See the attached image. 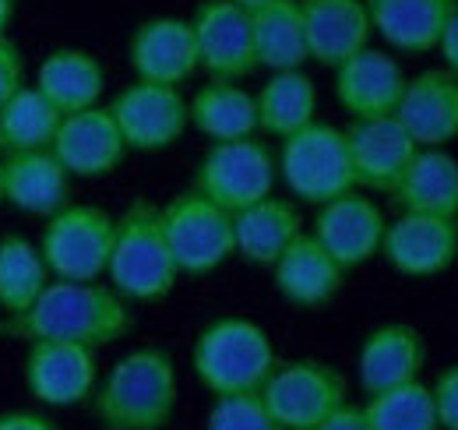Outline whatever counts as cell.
Masks as SVG:
<instances>
[{
	"label": "cell",
	"instance_id": "6da1fadb",
	"mask_svg": "<svg viewBox=\"0 0 458 430\" xmlns=\"http://www.w3.org/2000/svg\"><path fill=\"white\" fill-rule=\"evenodd\" d=\"M131 331L127 300L96 282H47V289L36 297L32 307L21 314H7L0 324V335L29 339V342H78L89 349L114 346Z\"/></svg>",
	"mask_w": 458,
	"mask_h": 430
},
{
	"label": "cell",
	"instance_id": "7a4b0ae2",
	"mask_svg": "<svg viewBox=\"0 0 458 430\" xmlns=\"http://www.w3.org/2000/svg\"><path fill=\"white\" fill-rule=\"evenodd\" d=\"M92 409L106 430H163L176 409V367L163 349L120 357L92 391Z\"/></svg>",
	"mask_w": 458,
	"mask_h": 430
},
{
	"label": "cell",
	"instance_id": "3957f363",
	"mask_svg": "<svg viewBox=\"0 0 458 430\" xmlns=\"http://www.w3.org/2000/svg\"><path fill=\"white\" fill-rule=\"evenodd\" d=\"M106 275L123 300L152 304V300L170 297L180 269L166 244L163 209H156L152 202H134L116 219Z\"/></svg>",
	"mask_w": 458,
	"mask_h": 430
},
{
	"label": "cell",
	"instance_id": "277c9868",
	"mask_svg": "<svg viewBox=\"0 0 458 430\" xmlns=\"http://www.w3.org/2000/svg\"><path fill=\"white\" fill-rule=\"evenodd\" d=\"M194 374L212 395L261 391L276 364V346L261 324L247 318H219L194 342Z\"/></svg>",
	"mask_w": 458,
	"mask_h": 430
},
{
	"label": "cell",
	"instance_id": "5b68a950",
	"mask_svg": "<svg viewBox=\"0 0 458 430\" xmlns=\"http://www.w3.org/2000/svg\"><path fill=\"white\" fill-rule=\"evenodd\" d=\"M279 173L286 187L307 205H325L356 187L345 131L332 124H307L303 131L283 138Z\"/></svg>",
	"mask_w": 458,
	"mask_h": 430
},
{
	"label": "cell",
	"instance_id": "8992f818",
	"mask_svg": "<svg viewBox=\"0 0 458 430\" xmlns=\"http://www.w3.org/2000/svg\"><path fill=\"white\" fill-rule=\"evenodd\" d=\"M116 219L96 205H64L43 229V262L54 279L96 282L106 275Z\"/></svg>",
	"mask_w": 458,
	"mask_h": 430
},
{
	"label": "cell",
	"instance_id": "52a82bcc",
	"mask_svg": "<svg viewBox=\"0 0 458 430\" xmlns=\"http://www.w3.org/2000/svg\"><path fill=\"white\" fill-rule=\"evenodd\" d=\"M276 176L279 162L268 152V145L254 138L216 142L194 173V191L226 212H240L268 198L276 191Z\"/></svg>",
	"mask_w": 458,
	"mask_h": 430
},
{
	"label": "cell",
	"instance_id": "ba28073f",
	"mask_svg": "<svg viewBox=\"0 0 458 430\" xmlns=\"http://www.w3.org/2000/svg\"><path fill=\"white\" fill-rule=\"evenodd\" d=\"M261 402L283 430H314L345 406V377L325 360L279 364L261 384Z\"/></svg>",
	"mask_w": 458,
	"mask_h": 430
},
{
	"label": "cell",
	"instance_id": "9c48e42d",
	"mask_svg": "<svg viewBox=\"0 0 458 430\" xmlns=\"http://www.w3.org/2000/svg\"><path fill=\"white\" fill-rule=\"evenodd\" d=\"M163 229L176 269L187 275H208L236 254L233 212L212 205L198 191L173 198L163 209Z\"/></svg>",
	"mask_w": 458,
	"mask_h": 430
},
{
	"label": "cell",
	"instance_id": "30bf717a",
	"mask_svg": "<svg viewBox=\"0 0 458 430\" xmlns=\"http://www.w3.org/2000/svg\"><path fill=\"white\" fill-rule=\"evenodd\" d=\"M116 127L127 142V152H163L176 145L191 124L187 99L176 85L134 82L110 103Z\"/></svg>",
	"mask_w": 458,
	"mask_h": 430
},
{
	"label": "cell",
	"instance_id": "8fae6325",
	"mask_svg": "<svg viewBox=\"0 0 458 430\" xmlns=\"http://www.w3.org/2000/svg\"><path fill=\"white\" fill-rule=\"evenodd\" d=\"M191 29H194L198 64L212 78L240 82L258 67L250 11L236 7L233 0H205L194 11Z\"/></svg>",
	"mask_w": 458,
	"mask_h": 430
},
{
	"label": "cell",
	"instance_id": "7c38bea8",
	"mask_svg": "<svg viewBox=\"0 0 458 430\" xmlns=\"http://www.w3.org/2000/svg\"><path fill=\"white\" fill-rule=\"evenodd\" d=\"M29 395L43 406L71 409L92 399L96 391V349L78 342H32L25 357Z\"/></svg>",
	"mask_w": 458,
	"mask_h": 430
},
{
	"label": "cell",
	"instance_id": "4fadbf2b",
	"mask_svg": "<svg viewBox=\"0 0 458 430\" xmlns=\"http://www.w3.org/2000/svg\"><path fill=\"white\" fill-rule=\"evenodd\" d=\"M345 145H349V162L356 187L367 191H388L399 184L402 169L416 156V142L399 124L395 113L385 116H363L345 127Z\"/></svg>",
	"mask_w": 458,
	"mask_h": 430
},
{
	"label": "cell",
	"instance_id": "5bb4252c",
	"mask_svg": "<svg viewBox=\"0 0 458 430\" xmlns=\"http://www.w3.org/2000/svg\"><path fill=\"white\" fill-rule=\"evenodd\" d=\"M50 152L67 169V176H106L123 162L127 142L110 107H89L60 120Z\"/></svg>",
	"mask_w": 458,
	"mask_h": 430
},
{
	"label": "cell",
	"instance_id": "9a60e30c",
	"mask_svg": "<svg viewBox=\"0 0 458 430\" xmlns=\"http://www.w3.org/2000/svg\"><path fill=\"white\" fill-rule=\"evenodd\" d=\"M321 212L314 219V240L343 265V269H356L363 262H370L374 254H381V240H385V226L388 219L381 215V209L356 194L345 191L339 198L318 205Z\"/></svg>",
	"mask_w": 458,
	"mask_h": 430
},
{
	"label": "cell",
	"instance_id": "2e32d148",
	"mask_svg": "<svg viewBox=\"0 0 458 430\" xmlns=\"http://www.w3.org/2000/svg\"><path fill=\"white\" fill-rule=\"evenodd\" d=\"M381 254L402 275H437L452 269V262L458 258L455 219L402 212L395 222L385 226Z\"/></svg>",
	"mask_w": 458,
	"mask_h": 430
},
{
	"label": "cell",
	"instance_id": "e0dca14e",
	"mask_svg": "<svg viewBox=\"0 0 458 430\" xmlns=\"http://www.w3.org/2000/svg\"><path fill=\"white\" fill-rule=\"evenodd\" d=\"M395 116L420 149L448 145L452 138H458V74L437 67L405 78Z\"/></svg>",
	"mask_w": 458,
	"mask_h": 430
},
{
	"label": "cell",
	"instance_id": "ac0fdd59",
	"mask_svg": "<svg viewBox=\"0 0 458 430\" xmlns=\"http://www.w3.org/2000/svg\"><path fill=\"white\" fill-rule=\"evenodd\" d=\"M131 67L138 82L183 85L201 64L194 47V29L183 18H148L131 36Z\"/></svg>",
	"mask_w": 458,
	"mask_h": 430
},
{
	"label": "cell",
	"instance_id": "d6986e66",
	"mask_svg": "<svg viewBox=\"0 0 458 430\" xmlns=\"http://www.w3.org/2000/svg\"><path fill=\"white\" fill-rule=\"evenodd\" d=\"M402 89H405V74L399 60L374 47H363L360 54H352L335 67V96L352 120L395 113Z\"/></svg>",
	"mask_w": 458,
	"mask_h": 430
},
{
	"label": "cell",
	"instance_id": "ffe728a7",
	"mask_svg": "<svg viewBox=\"0 0 458 430\" xmlns=\"http://www.w3.org/2000/svg\"><path fill=\"white\" fill-rule=\"evenodd\" d=\"M307 54L325 67H339L370 43V11L367 0H300Z\"/></svg>",
	"mask_w": 458,
	"mask_h": 430
},
{
	"label": "cell",
	"instance_id": "44dd1931",
	"mask_svg": "<svg viewBox=\"0 0 458 430\" xmlns=\"http://www.w3.org/2000/svg\"><path fill=\"white\" fill-rule=\"evenodd\" d=\"M423 360H427V346L412 324H381L363 339L356 374L367 395H377L409 381H420Z\"/></svg>",
	"mask_w": 458,
	"mask_h": 430
},
{
	"label": "cell",
	"instance_id": "7402d4cb",
	"mask_svg": "<svg viewBox=\"0 0 458 430\" xmlns=\"http://www.w3.org/2000/svg\"><path fill=\"white\" fill-rule=\"evenodd\" d=\"M67 169L50 149L11 152L0 162V198L29 215H54L67 205Z\"/></svg>",
	"mask_w": 458,
	"mask_h": 430
},
{
	"label": "cell",
	"instance_id": "603a6c76",
	"mask_svg": "<svg viewBox=\"0 0 458 430\" xmlns=\"http://www.w3.org/2000/svg\"><path fill=\"white\" fill-rule=\"evenodd\" d=\"M276 271V289L296 307H321L328 304L339 289H343L345 269L310 236L300 233L286 251L279 254V262L272 265Z\"/></svg>",
	"mask_w": 458,
	"mask_h": 430
},
{
	"label": "cell",
	"instance_id": "cb8c5ba5",
	"mask_svg": "<svg viewBox=\"0 0 458 430\" xmlns=\"http://www.w3.org/2000/svg\"><path fill=\"white\" fill-rule=\"evenodd\" d=\"M458 0H367L370 25L381 39L405 54H427L441 43V32Z\"/></svg>",
	"mask_w": 458,
	"mask_h": 430
},
{
	"label": "cell",
	"instance_id": "d4e9b609",
	"mask_svg": "<svg viewBox=\"0 0 458 430\" xmlns=\"http://www.w3.org/2000/svg\"><path fill=\"white\" fill-rule=\"evenodd\" d=\"M392 198L405 212L423 215H458V159L445 149H416V156L402 169Z\"/></svg>",
	"mask_w": 458,
	"mask_h": 430
},
{
	"label": "cell",
	"instance_id": "484cf974",
	"mask_svg": "<svg viewBox=\"0 0 458 430\" xmlns=\"http://www.w3.org/2000/svg\"><path fill=\"white\" fill-rule=\"evenodd\" d=\"M300 212L268 194L240 212H233V240H236V254L247 258L250 265H276L279 254L303 233L300 229Z\"/></svg>",
	"mask_w": 458,
	"mask_h": 430
},
{
	"label": "cell",
	"instance_id": "4316f807",
	"mask_svg": "<svg viewBox=\"0 0 458 430\" xmlns=\"http://www.w3.org/2000/svg\"><path fill=\"white\" fill-rule=\"evenodd\" d=\"M36 89L67 116L78 109L99 107L106 89V71L89 50H54L36 71Z\"/></svg>",
	"mask_w": 458,
	"mask_h": 430
},
{
	"label": "cell",
	"instance_id": "83f0119b",
	"mask_svg": "<svg viewBox=\"0 0 458 430\" xmlns=\"http://www.w3.org/2000/svg\"><path fill=\"white\" fill-rule=\"evenodd\" d=\"M187 116L212 142H240V138H254L258 131L254 96L236 82H223V78H212L194 92V99L187 103Z\"/></svg>",
	"mask_w": 458,
	"mask_h": 430
},
{
	"label": "cell",
	"instance_id": "f1b7e54d",
	"mask_svg": "<svg viewBox=\"0 0 458 430\" xmlns=\"http://www.w3.org/2000/svg\"><path fill=\"white\" fill-rule=\"evenodd\" d=\"M250 29H254L258 67H268L276 74V71H300L310 60L300 0H272L250 11Z\"/></svg>",
	"mask_w": 458,
	"mask_h": 430
},
{
	"label": "cell",
	"instance_id": "f546056e",
	"mask_svg": "<svg viewBox=\"0 0 458 430\" xmlns=\"http://www.w3.org/2000/svg\"><path fill=\"white\" fill-rule=\"evenodd\" d=\"M254 103H258V127L276 138H289L307 124H314L318 89L303 71H276L261 85Z\"/></svg>",
	"mask_w": 458,
	"mask_h": 430
},
{
	"label": "cell",
	"instance_id": "4dcf8cb0",
	"mask_svg": "<svg viewBox=\"0 0 458 430\" xmlns=\"http://www.w3.org/2000/svg\"><path fill=\"white\" fill-rule=\"evenodd\" d=\"M60 113L36 85H21L4 107H0V149L11 152H36V149H50L54 134H57Z\"/></svg>",
	"mask_w": 458,
	"mask_h": 430
},
{
	"label": "cell",
	"instance_id": "1f68e13d",
	"mask_svg": "<svg viewBox=\"0 0 458 430\" xmlns=\"http://www.w3.org/2000/svg\"><path fill=\"white\" fill-rule=\"evenodd\" d=\"M50 269L43 262V251L29 244L25 236H4L0 240V307L4 314H21L36 304V297L47 289Z\"/></svg>",
	"mask_w": 458,
	"mask_h": 430
},
{
	"label": "cell",
	"instance_id": "d6a6232c",
	"mask_svg": "<svg viewBox=\"0 0 458 430\" xmlns=\"http://www.w3.org/2000/svg\"><path fill=\"white\" fill-rule=\"evenodd\" d=\"M363 413H367L370 430H437L434 395L420 381L370 395Z\"/></svg>",
	"mask_w": 458,
	"mask_h": 430
},
{
	"label": "cell",
	"instance_id": "836d02e7",
	"mask_svg": "<svg viewBox=\"0 0 458 430\" xmlns=\"http://www.w3.org/2000/svg\"><path fill=\"white\" fill-rule=\"evenodd\" d=\"M208 430H283L268 406L261 402V391H240V395H219L212 413H208Z\"/></svg>",
	"mask_w": 458,
	"mask_h": 430
},
{
	"label": "cell",
	"instance_id": "e575fe53",
	"mask_svg": "<svg viewBox=\"0 0 458 430\" xmlns=\"http://www.w3.org/2000/svg\"><path fill=\"white\" fill-rule=\"evenodd\" d=\"M430 395H434V409H437V427L458 430V364H452L437 377Z\"/></svg>",
	"mask_w": 458,
	"mask_h": 430
},
{
	"label": "cell",
	"instance_id": "d590c367",
	"mask_svg": "<svg viewBox=\"0 0 458 430\" xmlns=\"http://www.w3.org/2000/svg\"><path fill=\"white\" fill-rule=\"evenodd\" d=\"M21 85H25V56H21V50H18L7 36H0V107H4Z\"/></svg>",
	"mask_w": 458,
	"mask_h": 430
},
{
	"label": "cell",
	"instance_id": "8d00e7d4",
	"mask_svg": "<svg viewBox=\"0 0 458 430\" xmlns=\"http://www.w3.org/2000/svg\"><path fill=\"white\" fill-rule=\"evenodd\" d=\"M0 430H60V427L50 417H43V413L18 409V413H0Z\"/></svg>",
	"mask_w": 458,
	"mask_h": 430
},
{
	"label": "cell",
	"instance_id": "74e56055",
	"mask_svg": "<svg viewBox=\"0 0 458 430\" xmlns=\"http://www.w3.org/2000/svg\"><path fill=\"white\" fill-rule=\"evenodd\" d=\"M314 430H370V424H367V413H363V409H356V406H339L328 420H321Z\"/></svg>",
	"mask_w": 458,
	"mask_h": 430
},
{
	"label": "cell",
	"instance_id": "f35d334b",
	"mask_svg": "<svg viewBox=\"0 0 458 430\" xmlns=\"http://www.w3.org/2000/svg\"><path fill=\"white\" fill-rule=\"evenodd\" d=\"M437 50L448 60V71L458 74V4H455V11H452V18H448V25H445V32H441Z\"/></svg>",
	"mask_w": 458,
	"mask_h": 430
},
{
	"label": "cell",
	"instance_id": "ab89813d",
	"mask_svg": "<svg viewBox=\"0 0 458 430\" xmlns=\"http://www.w3.org/2000/svg\"><path fill=\"white\" fill-rule=\"evenodd\" d=\"M11 18H14V0H0V36L7 32Z\"/></svg>",
	"mask_w": 458,
	"mask_h": 430
},
{
	"label": "cell",
	"instance_id": "60d3db41",
	"mask_svg": "<svg viewBox=\"0 0 458 430\" xmlns=\"http://www.w3.org/2000/svg\"><path fill=\"white\" fill-rule=\"evenodd\" d=\"M236 7H243V11H258V7H265V4H272V0H233Z\"/></svg>",
	"mask_w": 458,
	"mask_h": 430
},
{
	"label": "cell",
	"instance_id": "b9f144b4",
	"mask_svg": "<svg viewBox=\"0 0 458 430\" xmlns=\"http://www.w3.org/2000/svg\"><path fill=\"white\" fill-rule=\"evenodd\" d=\"M455 219H458V215H455ZM455 226H458V222H455Z\"/></svg>",
	"mask_w": 458,
	"mask_h": 430
},
{
	"label": "cell",
	"instance_id": "7bdbcfd3",
	"mask_svg": "<svg viewBox=\"0 0 458 430\" xmlns=\"http://www.w3.org/2000/svg\"><path fill=\"white\" fill-rule=\"evenodd\" d=\"M0 202H4V198H0Z\"/></svg>",
	"mask_w": 458,
	"mask_h": 430
}]
</instances>
